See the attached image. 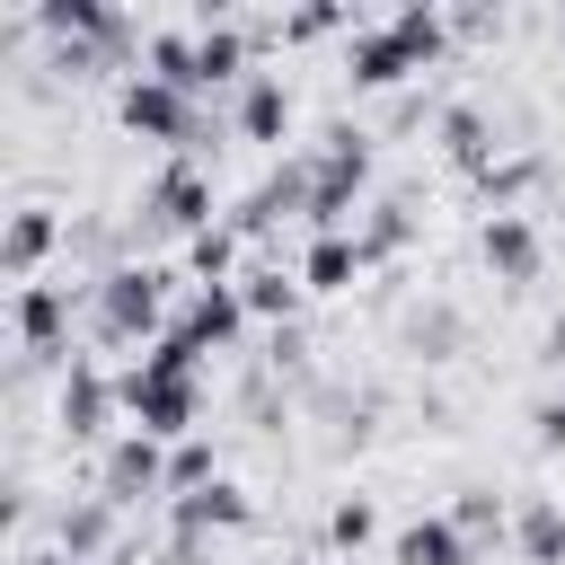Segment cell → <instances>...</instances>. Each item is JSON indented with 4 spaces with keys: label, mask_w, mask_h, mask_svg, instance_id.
<instances>
[{
    "label": "cell",
    "mask_w": 565,
    "mask_h": 565,
    "mask_svg": "<svg viewBox=\"0 0 565 565\" xmlns=\"http://www.w3.org/2000/svg\"><path fill=\"white\" fill-rule=\"evenodd\" d=\"M115 388H124V415H132V433H150V441H194V424H203V406H212V388H203V353L168 327L132 371H115Z\"/></svg>",
    "instance_id": "cell-1"
},
{
    "label": "cell",
    "mask_w": 565,
    "mask_h": 565,
    "mask_svg": "<svg viewBox=\"0 0 565 565\" xmlns=\"http://www.w3.org/2000/svg\"><path fill=\"white\" fill-rule=\"evenodd\" d=\"M168 265H115V274H88V291H79V309H88V335L97 344H159L177 318H168Z\"/></svg>",
    "instance_id": "cell-2"
},
{
    "label": "cell",
    "mask_w": 565,
    "mask_h": 565,
    "mask_svg": "<svg viewBox=\"0 0 565 565\" xmlns=\"http://www.w3.org/2000/svg\"><path fill=\"white\" fill-rule=\"evenodd\" d=\"M441 44H450V18L397 9V18H380V26H353L344 79H353V88H397V79H415L424 62H441Z\"/></svg>",
    "instance_id": "cell-3"
},
{
    "label": "cell",
    "mask_w": 565,
    "mask_h": 565,
    "mask_svg": "<svg viewBox=\"0 0 565 565\" xmlns=\"http://www.w3.org/2000/svg\"><path fill=\"white\" fill-rule=\"evenodd\" d=\"M362 185H371V132H362V124H327V132L309 141V230L335 238V230L353 221Z\"/></svg>",
    "instance_id": "cell-4"
},
{
    "label": "cell",
    "mask_w": 565,
    "mask_h": 565,
    "mask_svg": "<svg viewBox=\"0 0 565 565\" xmlns=\"http://www.w3.org/2000/svg\"><path fill=\"white\" fill-rule=\"evenodd\" d=\"M115 115H124V132H141V141H168L177 159H194L203 150V97H185V88H168V79H150V71H132L124 79V97H115Z\"/></svg>",
    "instance_id": "cell-5"
},
{
    "label": "cell",
    "mask_w": 565,
    "mask_h": 565,
    "mask_svg": "<svg viewBox=\"0 0 565 565\" xmlns=\"http://www.w3.org/2000/svg\"><path fill=\"white\" fill-rule=\"evenodd\" d=\"M141 230H177V238H203L212 230V177L194 168V159H168L150 185H141Z\"/></svg>",
    "instance_id": "cell-6"
},
{
    "label": "cell",
    "mask_w": 565,
    "mask_h": 565,
    "mask_svg": "<svg viewBox=\"0 0 565 565\" xmlns=\"http://www.w3.org/2000/svg\"><path fill=\"white\" fill-rule=\"evenodd\" d=\"M18 344H26V380L35 371H71V282H18Z\"/></svg>",
    "instance_id": "cell-7"
},
{
    "label": "cell",
    "mask_w": 565,
    "mask_h": 565,
    "mask_svg": "<svg viewBox=\"0 0 565 565\" xmlns=\"http://www.w3.org/2000/svg\"><path fill=\"white\" fill-rule=\"evenodd\" d=\"M53 415H62V441H106V424L124 415V388H115V371H97L88 353L62 371V397H53Z\"/></svg>",
    "instance_id": "cell-8"
},
{
    "label": "cell",
    "mask_w": 565,
    "mask_h": 565,
    "mask_svg": "<svg viewBox=\"0 0 565 565\" xmlns=\"http://www.w3.org/2000/svg\"><path fill=\"white\" fill-rule=\"evenodd\" d=\"M477 256H486V274L494 282H539V265H547V238H539V221L530 212H486V230H477Z\"/></svg>",
    "instance_id": "cell-9"
},
{
    "label": "cell",
    "mask_w": 565,
    "mask_h": 565,
    "mask_svg": "<svg viewBox=\"0 0 565 565\" xmlns=\"http://www.w3.org/2000/svg\"><path fill=\"white\" fill-rule=\"evenodd\" d=\"M97 494H106L115 512H124V503H141V494H168V441H150V433H124V441H106Z\"/></svg>",
    "instance_id": "cell-10"
},
{
    "label": "cell",
    "mask_w": 565,
    "mask_h": 565,
    "mask_svg": "<svg viewBox=\"0 0 565 565\" xmlns=\"http://www.w3.org/2000/svg\"><path fill=\"white\" fill-rule=\"evenodd\" d=\"M247 26H230V18H203L194 26V79H185V97H212V88H230V79H247Z\"/></svg>",
    "instance_id": "cell-11"
},
{
    "label": "cell",
    "mask_w": 565,
    "mask_h": 565,
    "mask_svg": "<svg viewBox=\"0 0 565 565\" xmlns=\"http://www.w3.org/2000/svg\"><path fill=\"white\" fill-rule=\"evenodd\" d=\"M177 335H185L194 353H221V344H238V335H247V300H238V282H212V291H194V300L177 309Z\"/></svg>",
    "instance_id": "cell-12"
},
{
    "label": "cell",
    "mask_w": 565,
    "mask_h": 565,
    "mask_svg": "<svg viewBox=\"0 0 565 565\" xmlns=\"http://www.w3.org/2000/svg\"><path fill=\"white\" fill-rule=\"evenodd\" d=\"M433 132H441V159H450L468 185L494 168V115H486V106H468V97H459V106H441V115H433Z\"/></svg>",
    "instance_id": "cell-13"
},
{
    "label": "cell",
    "mask_w": 565,
    "mask_h": 565,
    "mask_svg": "<svg viewBox=\"0 0 565 565\" xmlns=\"http://www.w3.org/2000/svg\"><path fill=\"white\" fill-rule=\"evenodd\" d=\"M230 124H238V141H282V132H291V88H282V71H247Z\"/></svg>",
    "instance_id": "cell-14"
},
{
    "label": "cell",
    "mask_w": 565,
    "mask_h": 565,
    "mask_svg": "<svg viewBox=\"0 0 565 565\" xmlns=\"http://www.w3.org/2000/svg\"><path fill=\"white\" fill-rule=\"evenodd\" d=\"M62 238H71V230H62V212H44V203H18V212H9V230H0V265H9L18 282H35V265H44Z\"/></svg>",
    "instance_id": "cell-15"
},
{
    "label": "cell",
    "mask_w": 565,
    "mask_h": 565,
    "mask_svg": "<svg viewBox=\"0 0 565 565\" xmlns=\"http://www.w3.org/2000/svg\"><path fill=\"white\" fill-rule=\"evenodd\" d=\"M256 521V503H247V486H230V477H212L203 494H177V512H168V530H247Z\"/></svg>",
    "instance_id": "cell-16"
},
{
    "label": "cell",
    "mask_w": 565,
    "mask_h": 565,
    "mask_svg": "<svg viewBox=\"0 0 565 565\" xmlns=\"http://www.w3.org/2000/svg\"><path fill=\"white\" fill-rule=\"evenodd\" d=\"M512 556H521V565H565V503H556V494L512 503Z\"/></svg>",
    "instance_id": "cell-17"
},
{
    "label": "cell",
    "mask_w": 565,
    "mask_h": 565,
    "mask_svg": "<svg viewBox=\"0 0 565 565\" xmlns=\"http://www.w3.org/2000/svg\"><path fill=\"white\" fill-rule=\"evenodd\" d=\"M362 274H371V265H362V238H353V230L300 247V291H353Z\"/></svg>",
    "instance_id": "cell-18"
},
{
    "label": "cell",
    "mask_w": 565,
    "mask_h": 565,
    "mask_svg": "<svg viewBox=\"0 0 565 565\" xmlns=\"http://www.w3.org/2000/svg\"><path fill=\"white\" fill-rule=\"evenodd\" d=\"M353 238H362V265H397V256L415 247V203H406V194H380Z\"/></svg>",
    "instance_id": "cell-19"
},
{
    "label": "cell",
    "mask_w": 565,
    "mask_h": 565,
    "mask_svg": "<svg viewBox=\"0 0 565 565\" xmlns=\"http://www.w3.org/2000/svg\"><path fill=\"white\" fill-rule=\"evenodd\" d=\"M238 300H247V318L291 327V318H300V265H247V274H238Z\"/></svg>",
    "instance_id": "cell-20"
},
{
    "label": "cell",
    "mask_w": 565,
    "mask_h": 565,
    "mask_svg": "<svg viewBox=\"0 0 565 565\" xmlns=\"http://www.w3.org/2000/svg\"><path fill=\"white\" fill-rule=\"evenodd\" d=\"M115 521H124V512H115L106 494H88V503H71V512L53 521V539H62V556H71V565H97V556L115 547Z\"/></svg>",
    "instance_id": "cell-21"
},
{
    "label": "cell",
    "mask_w": 565,
    "mask_h": 565,
    "mask_svg": "<svg viewBox=\"0 0 565 565\" xmlns=\"http://www.w3.org/2000/svg\"><path fill=\"white\" fill-rule=\"evenodd\" d=\"M477 547L450 530V512H433V521H406L397 539H388V565H468Z\"/></svg>",
    "instance_id": "cell-22"
},
{
    "label": "cell",
    "mask_w": 565,
    "mask_h": 565,
    "mask_svg": "<svg viewBox=\"0 0 565 565\" xmlns=\"http://www.w3.org/2000/svg\"><path fill=\"white\" fill-rule=\"evenodd\" d=\"M238 247H247V238H238L230 221H212L203 238H185V274H194V291H212V282H238Z\"/></svg>",
    "instance_id": "cell-23"
},
{
    "label": "cell",
    "mask_w": 565,
    "mask_h": 565,
    "mask_svg": "<svg viewBox=\"0 0 565 565\" xmlns=\"http://www.w3.org/2000/svg\"><path fill=\"white\" fill-rule=\"evenodd\" d=\"M468 344V318L450 309V300H424L415 318H406V353H424V362H450Z\"/></svg>",
    "instance_id": "cell-24"
},
{
    "label": "cell",
    "mask_w": 565,
    "mask_h": 565,
    "mask_svg": "<svg viewBox=\"0 0 565 565\" xmlns=\"http://www.w3.org/2000/svg\"><path fill=\"white\" fill-rule=\"evenodd\" d=\"M450 530H459L468 547H486V539H512V512H503V494H494V486H468V494L450 503Z\"/></svg>",
    "instance_id": "cell-25"
},
{
    "label": "cell",
    "mask_w": 565,
    "mask_h": 565,
    "mask_svg": "<svg viewBox=\"0 0 565 565\" xmlns=\"http://www.w3.org/2000/svg\"><path fill=\"white\" fill-rule=\"evenodd\" d=\"M539 177H547V159H539V150H512V159H494V168L477 177V194H486L494 212H512V203H521V194H530Z\"/></svg>",
    "instance_id": "cell-26"
},
{
    "label": "cell",
    "mask_w": 565,
    "mask_h": 565,
    "mask_svg": "<svg viewBox=\"0 0 565 565\" xmlns=\"http://www.w3.org/2000/svg\"><path fill=\"white\" fill-rule=\"evenodd\" d=\"M62 247H71L79 265H97V274L132 265V256H124V230H115V221H71V238H62Z\"/></svg>",
    "instance_id": "cell-27"
},
{
    "label": "cell",
    "mask_w": 565,
    "mask_h": 565,
    "mask_svg": "<svg viewBox=\"0 0 565 565\" xmlns=\"http://www.w3.org/2000/svg\"><path fill=\"white\" fill-rule=\"evenodd\" d=\"M212 477H221L212 441H177V450H168V494H203Z\"/></svg>",
    "instance_id": "cell-28"
},
{
    "label": "cell",
    "mask_w": 565,
    "mask_h": 565,
    "mask_svg": "<svg viewBox=\"0 0 565 565\" xmlns=\"http://www.w3.org/2000/svg\"><path fill=\"white\" fill-rule=\"evenodd\" d=\"M371 530H380V512H371V503H362V494H344V503H335V512H327V547H344V556H353V547H362V539H371Z\"/></svg>",
    "instance_id": "cell-29"
},
{
    "label": "cell",
    "mask_w": 565,
    "mask_h": 565,
    "mask_svg": "<svg viewBox=\"0 0 565 565\" xmlns=\"http://www.w3.org/2000/svg\"><path fill=\"white\" fill-rule=\"evenodd\" d=\"M300 362H309V327L291 318V327H274V335H265V371L282 380V371H300Z\"/></svg>",
    "instance_id": "cell-30"
},
{
    "label": "cell",
    "mask_w": 565,
    "mask_h": 565,
    "mask_svg": "<svg viewBox=\"0 0 565 565\" xmlns=\"http://www.w3.org/2000/svg\"><path fill=\"white\" fill-rule=\"evenodd\" d=\"M530 441H539V450H565V388H547V397L530 406Z\"/></svg>",
    "instance_id": "cell-31"
},
{
    "label": "cell",
    "mask_w": 565,
    "mask_h": 565,
    "mask_svg": "<svg viewBox=\"0 0 565 565\" xmlns=\"http://www.w3.org/2000/svg\"><path fill=\"white\" fill-rule=\"evenodd\" d=\"M450 26H459V35H503V9H459Z\"/></svg>",
    "instance_id": "cell-32"
},
{
    "label": "cell",
    "mask_w": 565,
    "mask_h": 565,
    "mask_svg": "<svg viewBox=\"0 0 565 565\" xmlns=\"http://www.w3.org/2000/svg\"><path fill=\"white\" fill-rule=\"evenodd\" d=\"M539 362L565 380V318H547V335H539Z\"/></svg>",
    "instance_id": "cell-33"
},
{
    "label": "cell",
    "mask_w": 565,
    "mask_h": 565,
    "mask_svg": "<svg viewBox=\"0 0 565 565\" xmlns=\"http://www.w3.org/2000/svg\"><path fill=\"white\" fill-rule=\"evenodd\" d=\"M18 565H71V556H44V547H26V556H18Z\"/></svg>",
    "instance_id": "cell-34"
}]
</instances>
